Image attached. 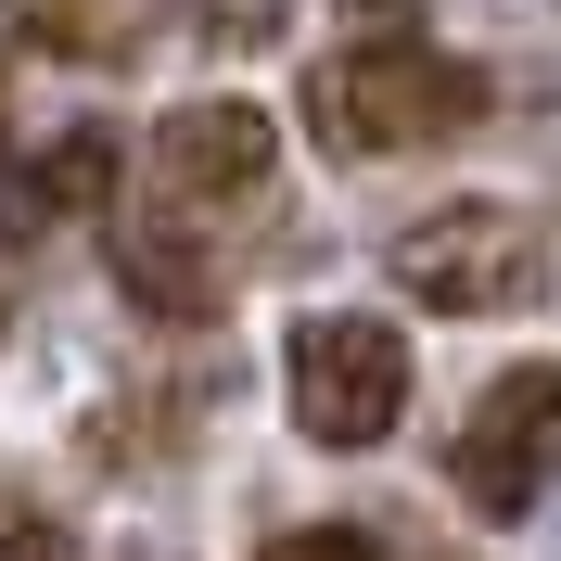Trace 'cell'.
<instances>
[{
  "label": "cell",
  "mask_w": 561,
  "mask_h": 561,
  "mask_svg": "<svg viewBox=\"0 0 561 561\" xmlns=\"http://www.w3.org/2000/svg\"><path fill=\"white\" fill-rule=\"evenodd\" d=\"M294 421L307 447H383L409 421V345L383 319H294Z\"/></svg>",
  "instance_id": "3"
},
{
  "label": "cell",
  "mask_w": 561,
  "mask_h": 561,
  "mask_svg": "<svg viewBox=\"0 0 561 561\" xmlns=\"http://www.w3.org/2000/svg\"><path fill=\"white\" fill-rule=\"evenodd\" d=\"M0 561H77V549H65L51 524H13V536H0Z\"/></svg>",
  "instance_id": "10"
},
{
  "label": "cell",
  "mask_w": 561,
  "mask_h": 561,
  "mask_svg": "<svg viewBox=\"0 0 561 561\" xmlns=\"http://www.w3.org/2000/svg\"><path fill=\"white\" fill-rule=\"evenodd\" d=\"M383 255H396V294L434 319H524L549 294V230L524 205H434Z\"/></svg>",
  "instance_id": "2"
},
{
  "label": "cell",
  "mask_w": 561,
  "mask_h": 561,
  "mask_svg": "<svg viewBox=\"0 0 561 561\" xmlns=\"http://www.w3.org/2000/svg\"><path fill=\"white\" fill-rule=\"evenodd\" d=\"M0 38L13 51H51V65H128L140 13L128 0H0Z\"/></svg>",
  "instance_id": "8"
},
{
  "label": "cell",
  "mask_w": 561,
  "mask_h": 561,
  "mask_svg": "<svg viewBox=\"0 0 561 561\" xmlns=\"http://www.w3.org/2000/svg\"><path fill=\"white\" fill-rule=\"evenodd\" d=\"M268 115L255 103H179L167 128H153V192L167 205H255L268 192Z\"/></svg>",
  "instance_id": "5"
},
{
  "label": "cell",
  "mask_w": 561,
  "mask_h": 561,
  "mask_svg": "<svg viewBox=\"0 0 561 561\" xmlns=\"http://www.w3.org/2000/svg\"><path fill=\"white\" fill-rule=\"evenodd\" d=\"M447 472H459V497H472L485 524H524L536 497H549V472H561V370L549 357H536V370H497V383L472 396Z\"/></svg>",
  "instance_id": "4"
},
{
  "label": "cell",
  "mask_w": 561,
  "mask_h": 561,
  "mask_svg": "<svg viewBox=\"0 0 561 561\" xmlns=\"http://www.w3.org/2000/svg\"><path fill=\"white\" fill-rule=\"evenodd\" d=\"M115 280H128L153 319H179V332H205V319L230 307V268H217L179 217H128V230H115Z\"/></svg>",
  "instance_id": "6"
},
{
  "label": "cell",
  "mask_w": 561,
  "mask_h": 561,
  "mask_svg": "<svg viewBox=\"0 0 561 561\" xmlns=\"http://www.w3.org/2000/svg\"><path fill=\"white\" fill-rule=\"evenodd\" d=\"M0 140H13V77H0Z\"/></svg>",
  "instance_id": "11"
},
{
  "label": "cell",
  "mask_w": 561,
  "mask_h": 561,
  "mask_svg": "<svg viewBox=\"0 0 561 561\" xmlns=\"http://www.w3.org/2000/svg\"><path fill=\"white\" fill-rule=\"evenodd\" d=\"M485 115V77L447 65V51H421V38H345V51H319L307 65V128L319 153H357V167H383V153H421V140H447Z\"/></svg>",
  "instance_id": "1"
},
{
  "label": "cell",
  "mask_w": 561,
  "mask_h": 561,
  "mask_svg": "<svg viewBox=\"0 0 561 561\" xmlns=\"http://www.w3.org/2000/svg\"><path fill=\"white\" fill-rule=\"evenodd\" d=\"M115 192V128H65L38 167L0 179V230H51V217H90Z\"/></svg>",
  "instance_id": "7"
},
{
  "label": "cell",
  "mask_w": 561,
  "mask_h": 561,
  "mask_svg": "<svg viewBox=\"0 0 561 561\" xmlns=\"http://www.w3.org/2000/svg\"><path fill=\"white\" fill-rule=\"evenodd\" d=\"M255 561H383V549H370L357 524H294V536H268Z\"/></svg>",
  "instance_id": "9"
}]
</instances>
